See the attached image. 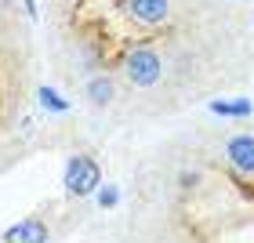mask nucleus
<instances>
[{"label": "nucleus", "mask_w": 254, "mask_h": 243, "mask_svg": "<svg viewBox=\"0 0 254 243\" xmlns=\"http://www.w3.org/2000/svg\"><path fill=\"white\" fill-rule=\"evenodd\" d=\"M98 185H102V167L95 156H87V153L69 156V164H65V192L69 196H91Z\"/></svg>", "instance_id": "f257e3e1"}, {"label": "nucleus", "mask_w": 254, "mask_h": 243, "mask_svg": "<svg viewBox=\"0 0 254 243\" xmlns=\"http://www.w3.org/2000/svg\"><path fill=\"white\" fill-rule=\"evenodd\" d=\"M124 73L134 87H153L160 80V73H164V62H160L156 51L134 48V51H127V59H124Z\"/></svg>", "instance_id": "f03ea898"}, {"label": "nucleus", "mask_w": 254, "mask_h": 243, "mask_svg": "<svg viewBox=\"0 0 254 243\" xmlns=\"http://www.w3.org/2000/svg\"><path fill=\"white\" fill-rule=\"evenodd\" d=\"M120 11L138 26H160L171 11V0H120Z\"/></svg>", "instance_id": "7ed1b4c3"}, {"label": "nucleus", "mask_w": 254, "mask_h": 243, "mask_svg": "<svg viewBox=\"0 0 254 243\" xmlns=\"http://www.w3.org/2000/svg\"><path fill=\"white\" fill-rule=\"evenodd\" d=\"M229 164H233L240 175H254V138L251 134H233L225 145Z\"/></svg>", "instance_id": "20e7f679"}, {"label": "nucleus", "mask_w": 254, "mask_h": 243, "mask_svg": "<svg viewBox=\"0 0 254 243\" xmlns=\"http://www.w3.org/2000/svg\"><path fill=\"white\" fill-rule=\"evenodd\" d=\"M48 240V222L40 218H22L4 233V243H44Z\"/></svg>", "instance_id": "39448f33"}, {"label": "nucleus", "mask_w": 254, "mask_h": 243, "mask_svg": "<svg viewBox=\"0 0 254 243\" xmlns=\"http://www.w3.org/2000/svg\"><path fill=\"white\" fill-rule=\"evenodd\" d=\"M251 102L247 98H214L211 102V113H218V117H251Z\"/></svg>", "instance_id": "423d86ee"}, {"label": "nucleus", "mask_w": 254, "mask_h": 243, "mask_svg": "<svg viewBox=\"0 0 254 243\" xmlns=\"http://www.w3.org/2000/svg\"><path fill=\"white\" fill-rule=\"evenodd\" d=\"M87 98H91V106L106 109L109 102H113V80H109V76H95V80L87 84Z\"/></svg>", "instance_id": "0eeeda50"}, {"label": "nucleus", "mask_w": 254, "mask_h": 243, "mask_svg": "<svg viewBox=\"0 0 254 243\" xmlns=\"http://www.w3.org/2000/svg\"><path fill=\"white\" fill-rule=\"evenodd\" d=\"M40 106L48 109V113H69V102L55 87H40Z\"/></svg>", "instance_id": "6e6552de"}, {"label": "nucleus", "mask_w": 254, "mask_h": 243, "mask_svg": "<svg viewBox=\"0 0 254 243\" xmlns=\"http://www.w3.org/2000/svg\"><path fill=\"white\" fill-rule=\"evenodd\" d=\"M117 203H120V189H117V185H98V207L113 211Z\"/></svg>", "instance_id": "1a4fd4ad"}, {"label": "nucleus", "mask_w": 254, "mask_h": 243, "mask_svg": "<svg viewBox=\"0 0 254 243\" xmlns=\"http://www.w3.org/2000/svg\"><path fill=\"white\" fill-rule=\"evenodd\" d=\"M22 7L29 11V18H37V15H40V11H37V0H22Z\"/></svg>", "instance_id": "9d476101"}, {"label": "nucleus", "mask_w": 254, "mask_h": 243, "mask_svg": "<svg viewBox=\"0 0 254 243\" xmlns=\"http://www.w3.org/2000/svg\"><path fill=\"white\" fill-rule=\"evenodd\" d=\"M4 4H7V0H0V7H4Z\"/></svg>", "instance_id": "9b49d317"}]
</instances>
